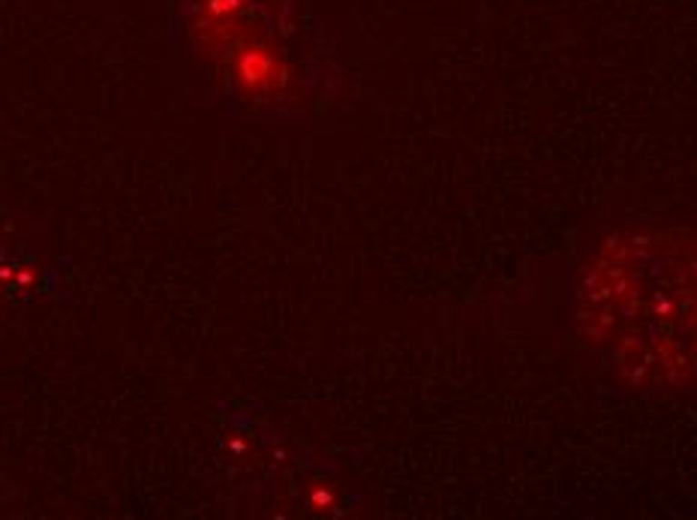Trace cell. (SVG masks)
<instances>
[{"mask_svg": "<svg viewBox=\"0 0 697 520\" xmlns=\"http://www.w3.org/2000/svg\"><path fill=\"white\" fill-rule=\"evenodd\" d=\"M572 301L577 335L628 382L697 391V235H607L577 271Z\"/></svg>", "mask_w": 697, "mask_h": 520, "instance_id": "cell-1", "label": "cell"}]
</instances>
